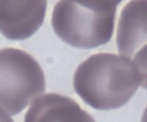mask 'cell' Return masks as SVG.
<instances>
[{
    "instance_id": "cell-1",
    "label": "cell",
    "mask_w": 147,
    "mask_h": 122,
    "mask_svg": "<svg viewBox=\"0 0 147 122\" xmlns=\"http://www.w3.org/2000/svg\"><path fill=\"white\" fill-rule=\"evenodd\" d=\"M145 81V65L123 56L99 53L78 66L74 87L90 106L109 110L126 104Z\"/></svg>"
},
{
    "instance_id": "cell-2",
    "label": "cell",
    "mask_w": 147,
    "mask_h": 122,
    "mask_svg": "<svg viewBox=\"0 0 147 122\" xmlns=\"http://www.w3.org/2000/svg\"><path fill=\"white\" fill-rule=\"evenodd\" d=\"M121 1H60L55 6L52 25L68 45L90 49L106 44L114 30Z\"/></svg>"
},
{
    "instance_id": "cell-3",
    "label": "cell",
    "mask_w": 147,
    "mask_h": 122,
    "mask_svg": "<svg viewBox=\"0 0 147 122\" xmlns=\"http://www.w3.org/2000/svg\"><path fill=\"white\" fill-rule=\"evenodd\" d=\"M45 89L44 72L29 54L19 49H0V108L19 113Z\"/></svg>"
},
{
    "instance_id": "cell-4",
    "label": "cell",
    "mask_w": 147,
    "mask_h": 122,
    "mask_svg": "<svg viewBox=\"0 0 147 122\" xmlns=\"http://www.w3.org/2000/svg\"><path fill=\"white\" fill-rule=\"evenodd\" d=\"M47 1H0V32L11 40H24L43 23Z\"/></svg>"
},
{
    "instance_id": "cell-5",
    "label": "cell",
    "mask_w": 147,
    "mask_h": 122,
    "mask_svg": "<svg viewBox=\"0 0 147 122\" xmlns=\"http://www.w3.org/2000/svg\"><path fill=\"white\" fill-rule=\"evenodd\" d=\"M146 1H132L123 8L117 31L118 51L143 65L138 54L146 39Z\"/></svg>"
},
{
    "instance_id": "cell-6",
    "label": "cell",
    "mask_w": 147,
    "mask_h": 122,
    "mask_svg": "<svg viewBox=\"0 0 147 122\" xmlns=\"http://www.w3.org/2000/svg\"><path fill=\"white\" fill-rule=\"evenodd\" d=\"M24 122H95L72 99L56 93L38 97L32 103Z\"/></svg>"
},
{
    "instance_id": "cell-7",
    "label": "cell",
    "mask_w": 147,
    "mask_h": 122,
    "mask_svg": "<svg viewBox=\"0 0 147 122\" xmlns=\"http://www.w3.org/2000/svg\"><path fill=\"white\" fill-rule=\"evenodd\" d=\"M0 122H14L9 115L0 108Z\"/></svg>"
}]
</instances>
